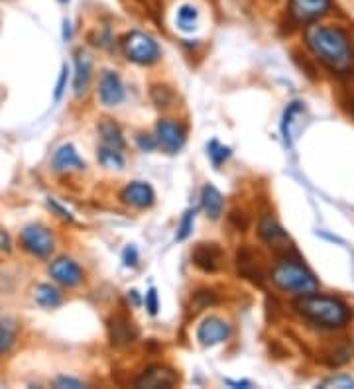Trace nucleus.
I'll return each instance as SVG.
<instances>
[{"instance_id": "nucleus-1", "label": "nucleus", "mask_w": 354, "mask_h": 389, "mask_svg": "<svg viewBox=\"0 0 354 389\" xmlns=\"http://www.w3.org/2000/svg\"><path fill=\"white\" fill-rule=\"evenodd\" d=\"M305 41L331 71L351 73L354 69V46L342 28L315 24L305 30Z\"/></svg>"}, {"instance_id": "nucleus-2", "label": "nucleus", "mask_w": 354, "mask_h": 389, "mask_svg": "<svg viewBox=\"0 0 354 389\" xmlns=\"http://www.w3.org/2000/svg\"><path fill=\"white\" fill-rule=\"evenodd\" d=\"M295 309L307 321L325 328H341L353 319V311L344 301L317 293L303 295L302 301L295 303Z\"/></svg>"}, {"instance_id": "nucleus-3", "label": "nucleus", "mask_w": 354, "mask_h": 389, "mask_svg": "<svg viewBox=\"0 0 354 389\" xmlns=\"http://www.w3.org/2000/svg\"><path fill=\"white\" fill-rule=\"evenodd\" d=\"M272 281L286 293L311 295L319 291V281L297 259H282L272 272Z\"/></svg>"}, {"instance_id": "nucleus-4", "label": "nucleus", "mask_w": 354, "mask_h": 389, "mask_svg": "<svg viewBox=\"0 0 354 389\" xmlns=\"http://www.w3.org/2000/svg\"><path fill=\"white\" fill-rule=\"evenodd\" d=\"M124 53L126 57L140 65H152L159 59V48L144 32H130L124 39Z\"/></svg>"}, {"instance_id": "nucleus-5", "label": "nucleus", "mask_w": 354, "mask_h": 389, "mask_svg": "<svg viewBox=\"0 0 354 389\" xmlns=\"http://www.w3.org/2000/svg\"><path fill=\"white\" fill-rule=\"evenodd\" d=\"M20 244L36 258H48L53 252V236L46 226L30 224L20 232Z\"/></svg>"}, {"instance_id": "nucleus-6", "label": "nucleus", "mask_w": 354, "mask_h": 389, "mask_svg": "<svg viewBox=\"0 0 354 389\" xmlns=\"http://www.w3.org/2000/svg\"><path fill=\"white\" fill-rule=\"evenodd\" d=\"M331 10V0H289V14L295 22L307 24L323 18Z\"/></svg>"}, {"instance_id": "nucleus-7", "label": "nucleus", "mask_w": 354, "mask_h": 389, "mask_svg": "<svg viewBox=\"0 0 354 389\" xmlns=\"http://www.w3.org/2000/svg\"><path fill=\"white\" fill-rule=\"evenodd\" d=\"M156 140L168 154H177L185 143V130L173 120H159L156 124Z\"/></svg>"}, {"instance_id": "nucleus-8", "label": "nucleus", "mask_w": 354, "mask_h": 389, "mask_svg": "<svg viewBox=\"0 0 354 389\" xmlns=\"http://www.w3.org/2000/svg\"><path fill=\"white\" fill-rule=\"evenodd\" d=\"M230 337V326L219 317H209L197 328V340L203 346H217Z\"/></svg>"}, {"instance_id": "nucleus-9", "label": "nucleus", "mask_w": 354, "mask_h": 389, "mask_svg": "<svg viewBox=\"0 0 354 389\" xmlns=\"http://www.w3.org/2000/svg\"><path fill=\"white\" fill-rule=\"evenodd\" d=\"M108 335H110L112 344L126 346V344H132L138 338V328L124 312H117L110 319V323H108Z\"/></svg>"}, {"instance_id": "nucleus-10", "label": "nucleus", "mask_w": 354, "mask_h": 389, "mask_svg": "<svg viewBox=\"0 0 354 389\" xmlns=\"http://www.w3.org/2000/svg\"><path fill=\"white\" fill-rule=\"evenodd\" d=\"M50 275L63 287H75L83 279V272L71 258H57L50 266Z\"/></svg>"}, {"instance_id": "nucleus-11", "label": "nucleus", "mask_w": 354, "mask_h": 389, "mask_svg": "<svg viewBox=\"0 0 354 389\" xmlns=\"http://www.w3.org/2000/svg\"><path fill=\"white\" fill-rule=\"evenodd\" d=\"M177 383V374L166 366H152L136 379V388H171Z\"/></svg>"}, {"instance_id": "nucleus-12", "label": "nucleus", "mask_w": 354, "mask_h": 389, "mask_svg": "<svg viewBox=\"0 0 354 389\" xmlns=\"http://www.w3.org/2000/svg\"><path fill=\"white\" fill-rule=\"evenodd\" d=\"M191 258L197 268L203 272H219L223 266V252L217 244H197Z\"/></svg>"}, {"instance_id": "nucleus-13", "label": "nucleus", "mask_w": 354, "mask_h": 389, "mask_svg": "<svg viewBox=\"0 0 354 389\" xmlns=\"http://www.w3.org/2000/svg\"><path fill=\"white\" fill-rule=\"evenodd\" d=\"M99 99L105 106H117L124 101V87L115 71H105L99 81Z\"/></svg>"}, {"instance_id": "nucleus-14", "label": "nucleus", "mask_w": 354, "mask_h": 389, "mask_svg": "<svg viewBox=\"0 0 354 389\" xmlns=\"http://www.w3.org/2000/svg\"><path fill=\"white\" fill-rule=\"evenodd\" d=\"M52 169L57 173H67V171H83L85 161L79 157L77 150L71 143H63L55 150L52 157Z\"/></svg>"}, {"instance_id": "nucleus-15", "label": "nucleus", "mask_w": 354, "mask_h": 389, "mask_svg": "<svg viewBox=\"0 0 354 389\" xmlns=\"http://www.w3.org/2000/svg\"><path fill=\"white\" fill-rule=\"evenodd\" d=\"M120 197H122V201L126 205H130L134 208H148L154 203V199H156L154 197V189L148 183L142 181H134L130 185H126Z\"/></svg>"}, {"instance_id": "nucleus-16", "label": "nucleus", "mask_w": 354, "mask_h": 389, "mask_svg": "<svg viewBox=\"0 0 354 389\" xmlns=\"http://www.w3.org/2000/svg\"><path fill=\"white\" fill-rule=\"evenodd\" d=\"M91 57L83 52V50H79V52L75 53V81H73L75 97H81L83 92L87 91V85H89V79H91Z\"/></svg>"}, {"instance_id": "nucleus-17", "label": "nucleus", "mask_w": 354, "mask_h": 389, "mask_svg": "<svg viewBox=\"0 0 354 389\" xmlns=\"http://www.w3.org/2000/svg\"><path fill=\"white\" fill-rule=\"evenodd\" d=\"M201 201H203V208H205V212H207V217H209L210 221L221 219L224 207V199L223 194H221V191H219L215 185H205V187H203Z\"/></svg>"}, {"instance_id": "nucleus-18", "label": "nucleus", "mask_w": 354, "mask_h": 389, "mask_svg": "<svg viewBox=\"0 0 354 389\" xmlns=\"http://www.w3.org/2000/svg\"><path fill=\"white\" fill-rule=\"evenodd\" d=\"M99 134H101V142H103V146L112 148V150H118V152L124 150V138H122V132L118 128L117 122H112L110 118L101 120V124H99Z\"/></svg>"}, {"instance_id": "nucleus-19", "label": "nucleus", "mask_w": 354, "mask_h": 389, "mask_svg": "<svg viewBox=\"0 0 354 389\" xmlns=\"http://www.w3.org/2000/svg\"><path fill=\"white\" fill-rule=\"evenodd\" d=\"M258 232L262 236L264 242H268V244H277L279 240H286V232H284V228L277 224L275 219H272L270 215H266L262 217V221H260V226H258Z\"/></svg>"}, {"instance_id": "nucleus-20", "label": "nucleus", "mask_w": 354, "mask_h": 389, "mask_svg": "<svg viewBox=\"0 0 354 389\" xmlns=\"http://www.w3.org/2000/svg\"><path fill=\"white\" fill-rule=\"evenodd\" d=\"M34 299L36 303L46 307V309H53V307H59L61 305V293L55 289V287L48 286V283H39L34 289Z\"/></svg>"}, {"instance_id": "nucleus-21", "label": "nucleus", "mask_w": 354, "mask_h": 389, "mask_svg": "<svg viewBox=\"0 0 354 389\" xmlns=\"http://www.w3.org/2000/svg\"><path fill=\"white\" fill-rule=\"evenodd\" d=\"M197 22H199V12H197L195 6H191V4L179 6V10H177V28L181 32H193L197 28Z\"/></svg>"}, {"instance_id": "nucleus-22", "label": "nucleus", "mask_w": 354, "mask_h": 389, "mask_svg": "<svg viewBox=\"0 0 354 389\" xmlns=\"http://www.w3.org/2000/svg\"><path fill=\"white\" fill-rule=\"evenodd\" d=\"M99 161H101V166L106 169H122L124 168V157L122 154L118 152V150H112V148H106L103 146L101 150H99Z\"/></svg>"}, {"instance_id": "nucleus-23", "label": "nucleus", "mask_w": 354, "mask_h": 389, "mask_svg": "<svg viewBox=\"0 0 354 389\" xmlns=\"http://www.w3.org/2000/svg\"><path fill=\"white\" fill-rule=\"evenodd\" d=\"M16 342V326L8 321H0V356L12 350Z\"/></svg>"}, {"instance_id": "nucleus-24", "label": "nucleus", "mask_w": 354, "mask_h": 389, "mask_svg": "<svg viewBox=\"0 0 354 389\" xmlns=\"http://www.w3.org/2000/svg\"><path fill=\"white\" fill-rule=\"evenodd\" d=\"M215 301H217V297H215V293H213V291H207V289L197 291L195 295H193V299H191V311H193V315H195V312L207 309V307L213 305Z\"/></svg>"}, {"instance_id": "nucleus-25", "label": "nucleus", "mask_w": 354, "mask_h": 389, "mask_svg": "<svg viewBox=\"0 0 354 389\" xmlns=\"http://www.w3.org/2000/svg\"><path fill=\"white\" fill-rule=\"evenodd\" d=\"M303 106L302 103H291L286 108V112H284V120H282V134H284V140H286V143H291L289 142V126L293 124V117L302 110Z\"/></svg>"}, {"instance_id": "nucleus-26", "label": "nucleus", "mask_w": 354, "mask_h": 389, "mask_svg": "<svg viewBox=\"0 0 354 389\" xmlns=\"http://www.w3.org/2000/svg\"><path fill=\"white\" fill-rule=\"evenodd\" d=\"M193 222H195V210H185L184 219L179 222V228H177V240L181 242L185 238H189V234L193 230Z\"/></svg>"}, {"instance_id": "nucleus-27", "label": "nucleus", "mask_w": 354, "mask_h": 389, "mask_svg": "<svg viewBox=\"0 0 354 389\" xmlns=\"http://www.w3.org/2000/svg\"><path fill=\"white\" fill-rule=\"evenodd\" d=\"M209 156H210V159H213V163L219 168L224 159H228V157H230V148L221 146L219 142H210L209 143Z\"/></svg>"}, {"instance_id": "nucleus-28", "label": "nucleus", "mask_w": 354, "mask_h": 389, "mask_svg": "<svg viewBox=\"0 0 354 389\" xmlns=\"http://www.w3.org/2000/svg\"><path fill=\"white\" fill-rule=\"evenodd\" d=\"M152 99L159 108H166L171 103V92L168 87H152Z\"/></svg>"}, {"instance_id": "nucleus-29", "label": "nucleus", "mask_w": 354, "mask_h": 389, "mask_svg": "<svg viewBox=\"0 0 354 389\" xmlns=\"http://www.w3.org/2000/svg\"><path fill=\"white\" fill-rule=\"evenodd\" d=\"M67 77H69V67L63 65V67H61V73H59V79H57V85H55V92H53V99H55V101H59L63 91H66Z\"/></svg>"}, {"instance_id": "nucleus-30", "label": "nucleus", "mask_w": 354, "mask_h": 389, "mask_svg": "<svg viewBox=\"0 0 354 389\" xmlns=\"http://www.w3.org/2000/svg\"><path fill=\"white\" fill-rule=\"evenodd\" d=\"M325 388H354V379L348 376L331 377L327 381H323Z\"/></svg>"}, {"instance_id": "nucleus-31", "label": "nucleus", "mask_w": 354, "mask_h": 389, "mask_svg": "<svg viewBox=\"0 0 354 389\" xmlns=\"http://www.w3.org/2000/svg\"><path fill=\"white\" fill-rule=\"evenodd\" d=\"M136 143H138L140 150H144V152H154L157 146V140L156 138H152V136H148V134H138V136H136Z\"/></svg>"}, {"instance_id": "nucleus-32", "label": "nucleus", "mask_w": 354, "mask_h": 389, "mask_svg": "<svg viewBox=\"0 0 354 389\" xmlns=\"http://www.w3.org/2000/svg\"><path fill=\"white\" fill-rule=\"evenodd\" d=\"M55 388H61V389H79V388H85L79 379L75 377H67V376H59L55 379Z\"/></svg>"}, {"instance_id": "nucleus-33", "label": "nucleus", "mask_w": 354, "mask_h": 389, "mask_svg": "<svg viewBox=\"0 0 354 389\" xmlns=\"http://www.w3.org/2000/svg\"><path fill=\"white\" fill-rule=\"evenodd\" d=\"M122 259H124V266L134 268V266L138 263V252H136V248L134 246L124 248V252H122Z\"/></svg>"}, {"instance_id": "nucleus-34", "label": "nucleus", "mask_w": 354, "mask_h": 389, "mask_svg": "<svg viewBox=\"0 0 354 389\" xmlns=\"http://www.w3.org/2000/svg\"><path fill=\"white\" fill-rule=\"evenodd\" d=\"M146 309H148L150 315H156L157 309H159V305H157L156 289H150V291H148V295H146Z\"/></svg>"}, {"instance_id": "nucleus-35", "label": "nucleus", "mask_w": 354, "mask_h": 389, "mask_svg": "<svg viewBox=\"0 0 354 389\" xmlns=\"http://www.w3.org/2000/svg\"><path fill=\"white\" fill-rule=\"evenodd\" d=\"M48 205H50V208H53V210H55V212H57V215H59V217H61L63 221L73 222V215H71L69 210H66V208L61 207L59 203H55V201H52V199H50V201H48Z\"/></svg>"}, {"instance_id": "nucleus-36", "label": "nucleus", "mask_w": 354, "mask_h": 389, "mask_svg": "<svg viewBox=\"0 0 354 389\" xmlns=\"http://www.w3.org/2000/svg\"><path fill=\"white\" fill-rule=\"evenodd\" d=\"M10 250H12L10 236L4 232V230H0V256H8V254H10Z\"/></svg>"}, {"instance_id": "nucleus-37", "label": "nucleus", "mask_w": 354, "mask_h": 389, "mask_svg": "<svg viewBox=\"0 0 354 389\" xmlns=\"http://www.w3.org/2000/svg\"><path fill=\"white\" fill-rule=\"evenodd\" d=\"M63 38H71V30H69V22H67V20H63Z\"/></svg>"}, {"instance_id": "nucleus-38", "label": "nucleus", "mask_w": 354, "mask_h": 389, "mask_svg": "<svg viewBox=\"0 0 354 389\" xmlns=\"http://www.w3.org/2000/svg\"><path fill=\"white\" fill-rule=\"evenodd\" d=\"M57 2H69V0H57Z\"/></svg>"}]
</instances>
